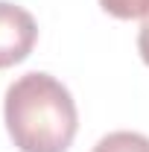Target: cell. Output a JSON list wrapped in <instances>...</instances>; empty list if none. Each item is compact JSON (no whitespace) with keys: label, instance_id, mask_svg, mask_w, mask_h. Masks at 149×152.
Wrapping results in <instances>:
<instances>
[{"label":"cell","instance_id":"obj_3","mask_svg":"<svg viewBox=\"0 0 149 152\" xmlns=\"http://www.w3.org/2000/svg\"><path fill=\"white\" fill-rule=\"evenodd\" d=\"M93 152H149V137L137 132H111L93 146Z\"/></svg>","mask_w":149,"mask_h":152},{"label":"cell","instance_id":"obj_5","mask_svg":"<svg viewBox=\"0 0 149 152\" xmlns=\"http://www.w3.org/2000/svg\"><path fill=\"white\" fill-rule=\"evenodd\" d=\"M137 50H140V58L149 64V12L143 15V23H140V32H137Z\"/></svg>","mask_w":149,"mask_h":152},{"label":"cell","instance_id":"obj_1","mask_svg":"<svg viewBox=\"0 0 149 152\" xmlns=\"http://www.w3.org/2000/svg\"><path fill=\"white\" fill-rule=\"evenodd\" d=\"M9 137L20 152H67L79 129L70 91L50 73H23L3 99Z\"/></svg>","mask_w":149,"mask_h":152},{"label":"cell","instance_id":"obj_4","mask_svg":"<svg viewBox=\"0 0 149 152\" xmlns=\"http://www.w3.org/2000/svg\"><path fill=\"white\" fill-rule=\"evenodd\" d=\"M99 6L120 20H131V18H143L149 12V0H99Z\"/></svg>","mask_w":149,"mask_h":152},{"label":"cell","instance_id":"obj_2","mask_svg":"<svg viewBox=\"0 0 149 152\" xmlns=\"http://www.w3.org/2000/svg\"><path fill=\"white\" fill-rule=\"evenodd\" d=\"M38 41V23L35 18L9 0H0V70L12 67L32 53Z\"/></svg>","mask_w":149,"mask_h":152}]
</instances>
